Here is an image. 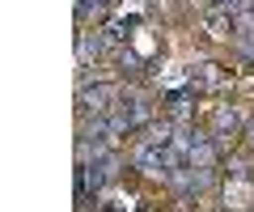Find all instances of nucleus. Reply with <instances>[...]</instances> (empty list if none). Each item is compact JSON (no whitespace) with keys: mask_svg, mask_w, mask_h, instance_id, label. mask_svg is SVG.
I'll return each instance as SVG.
<instances>
[{"mask_svg":"<svg viewBox=\"0 0 254 212\" xmlns=\"http://www.w3.org/2000/svg\"><path fill=\"white\" fill-rule=\"evenodd\" d=\"M81 111H93V119H98V115H110V111H115V85L81 89Z\"/></svg>","mask_w":254,"mask_h":212,"instance_id":"obj_1","label":"nucleus"},{"mask_svg":"<svg viewBox=\"0 0 254 212\" xmlns=\"http://www.w3.org/2000/svg\"><path fill=\"white\" fill-rule=\"evenodd\" d=\"M225 132H229V136L237 132V115H233V111H220V115H216V128H212V136L225 140Z\"/></svg>","mask_w":254,"mask_h":212,"instance_id":"obj_2","label":"nucleus"},{"mask_svg":"<svg viewBox=\"0 0 254 212\" xmlns=\"http://www.w3.org/2000/svg\"><path fill=\"white\" fill-rule=\"evenodd\" d=\"M220 13H246V0H216Z\"/></svg>","mask_w":254,"mask_h":212,"instance_id":"obj_3","label":"nucleus"},{"mask_svg":"<svg viewBox=\"0 0 254 212\" xmlns=\"http://www.w3.org/2000/svg\"><path fill=\"white\" fill-rule=\"evenodd\" d=\"M93 4H115V0H93Z\"/></svg>","mask_w":254,"mask_h":212,"instance_id":"obj_4","label":"nucleus"}]
</instances>
